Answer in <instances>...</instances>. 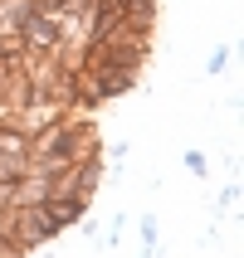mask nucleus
<instances>
[{
	"instance_id": "f03ea898",
	"label": "nucleus",
	"mask_w": 244,
	"mask_h": 258,
	"mask_svg": "<svg viewBox=\"0 0 244 258\" xmlns=\"http://www.w3.org/2000/svg\"><path fill=\"white\" fill-rule=\"evenodd\" d=\"M88 69H93V78H98L103 102L132 93V88H137V78H142V69H117V63H88Z\"/></svg>"
},
{
	"instance_id": "39448f33",
	"label": "nucleus",
	"mask_w": 244,
	"mask_h": 258,
	"mask_svg": "<svg viewBox=\"0 0 244 258\" xmlns=\"http://www.w3.org/2000/svg\"><path fill=\"white\" fill-rule=\"evenodd\" d=\"M181 166H186L196 180H205V175H210V156H205V151H196V146H190L186 156H181Z\"/></svg>"
},
{
	"instance_id": "1a4fd4ad",
	"label": "nucleus",
	"mask_w": 244,
	"mask_h": 258,
	"mask_svg": "<svg viewBox=\"0 0 244 258\" xmlns=\"http://www.w3.org/2000/svg\"><path fill=\"white\" fill-rule=\"evenodd\" d=\"M103 5H113V10H127L132 0H103Z\"/></svg>"
},
{
	"instance_id": "0eeeda50",
	"label": "nucleus",
	"mask_w": 244,
	"mask_h": 258,
	"mask_svg": "<svg viewBox=\"0 0 244 258\" xmlns=\"http://www.w3.org/2000/svg\"><path fill=\"white\" fill-rule=\"evenodd\" d=\"M225 63H230V49H215V54L205 58V73L215 78V73H225Z\"/></svg>"
},
{
	"instance_id": "f257e3e1",
	"label": "nucleus",
	"mask_w": 244,
	"mask_h": 258,
	"mask_svg": "<svg viewBox=\"0 0 244 258\" xmlns=\"http://www.w3.org/2000/svg\"><path fill=\"white\" fill-rule=\"evenodd\" d=\"M20 44H25V54H59L64 25L49 20V15H29L25 25H20Z\"/></svg>"
},
{
	"instance_id": "20e7f679",
	"label": "nucleus",
	"mask_w": 244,
	"mask_h": 258,
	"mask_svg": "<svg viewBox=\"0 0 244 258\" xmlns=\"http://www.w3.org/2000/svg\"><path fill=\"white\" fill-rule=\"evenodd\" d=\"M122 20H127V25L137 29V34H152V39H157V20H161V5H157V0H132Z\"/></svg>"
},
{
	"instance_id": "6e6552de",
	"label": "nucleus",
	"mask_w": 244,
	"mask_h": 258,
	"mask_svg": "<svg viewBox=\"0 0 244 258\" xmlns=\"http://www.w3.org/2000/svg\"><path fill=\"white\" fill-rule=\"evenodd\" d=\"M234 205H239V185H225L220 190V210H234Z\"/></svg>"
},
{
	"instance_id": "423d86ee",
	"label": "nucleus",
	"mask_w": 244,
	"mask_h": 258,
	"mask_svg": "<svg viewBox=\"0 0 244 258\" xmlns=\"http://www.w3.org/2000/svg\"><path fill=\"white\" fill-rule=\"evenodd\" d=\"M137 239H142V248H157V244H161L157 215H142V219H137Z\"/></svg>"
},
{
	"instance_id": "7ed1b4c3",
	"label": "nucleus",
	"mask_w": 244,
	"mask_h": 258,
	"mask_svg": "<svg viewBox=\"0 0 244 258\" xmlns=\"http://www.w3.org/2000/svg\"><path fill=\"white\" fill-rule=\"evenodd\" d=\"M39 210H44V219L54 224V234H64V229H73V224L88 215V200L83 195H54V200H44Z\"/></svg>"
}]
</instances>
